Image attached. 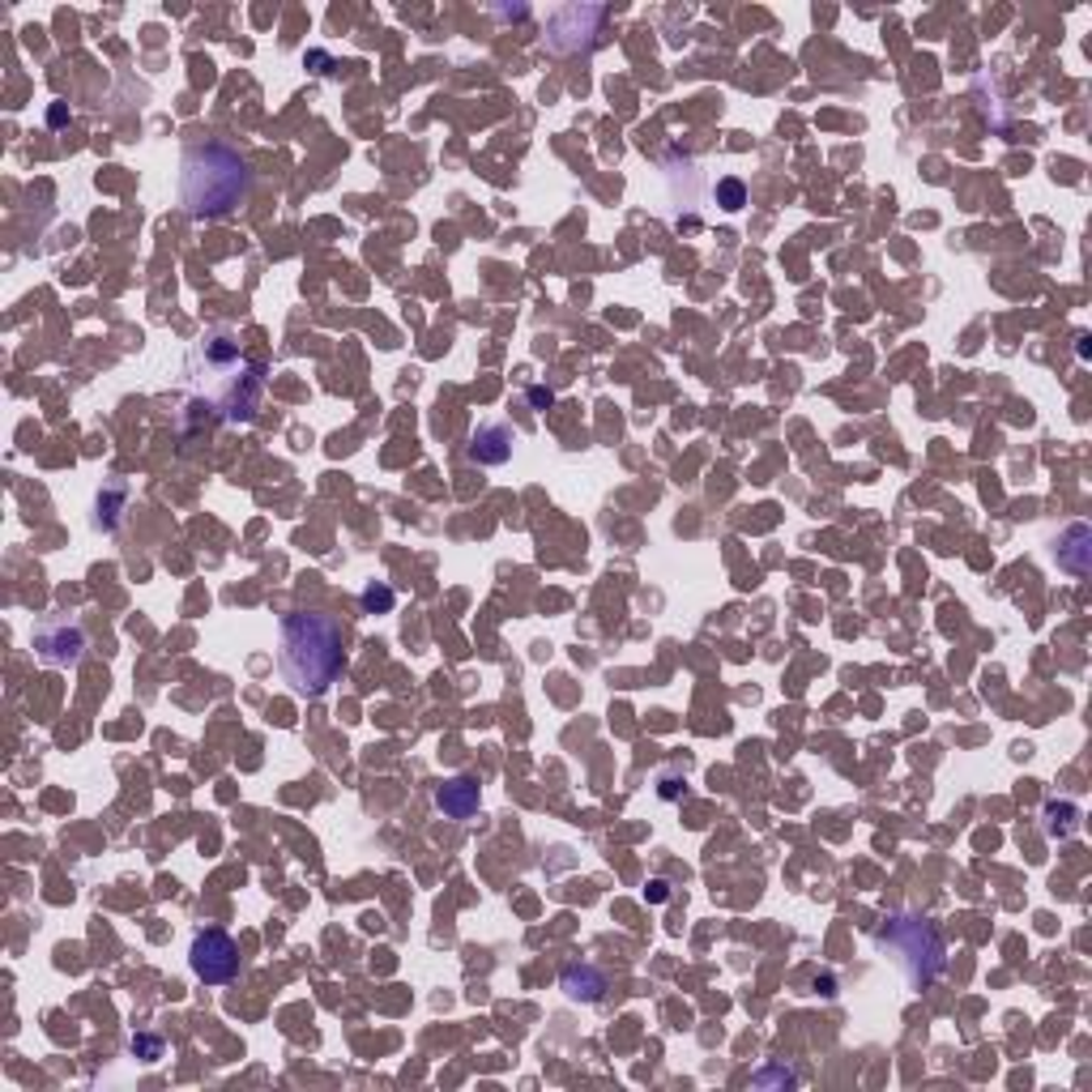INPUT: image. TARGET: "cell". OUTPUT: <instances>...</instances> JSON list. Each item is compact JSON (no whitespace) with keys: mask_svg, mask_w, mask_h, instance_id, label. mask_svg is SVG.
<instances>
[{"mask_svg":"<svg viewBox=\"0 0 1092 1092\" xmlns=\"http://www.w3.org/2000/svg\"><path fill=\"white\" fill-rule=\"evenodd\" d=\"M163 1042L159 1037H133V1054H146V1059H159Z\"/></svg>","mask_w":1092,"mask_h":1092,"instance_id":"15","label":"cell"},{"mask_svg":"<svg viewBox=\"0 0 1092 1092\" xmlns=\"http://www.w3.org/2000/svg\"><path fill=\"white\" fill-rule=\"evenodd\" d=\"M679 785H683V781H675V777H666V781H662V798H679V794H683V790H679Z\"/></svg>","mask_w":1092,"mask_h":1092,"instance_id":"18","label":"cell"},{"mask_svg":"<svg viewBox=\"0 0 1092 1092\" xmlns=\"http://www.w3.org/2000/svg\"><path fill=\"white\" fill-rule=\"evenodd\" d=\"M718 201L726 205V209H742V201H747V188L738 180H722L718 183Z\"/></svg>","mask_w":1092,"mask_h":1092,"instance_id":"14","label":"cell"},{"mask_svg":"<svg viewBox=\"0 0 1092 1092\" xmlns=\"http://www.w3.org/2000/svg\"><path fill=\"white\" fill-rule=\"evenodd\" d=\"M478 802H483V794H478V781H470V777H453L436 790V807L448 820H470L478 811Z\"/></svg>","mask_w":1092,"mask_h":1092,"instance_id":"8","label":"cell"},{"mask_svg":"<svg viewBox=\"0 0 1092 1092\" xmlns=\"http://www.w3.org/2000/svg\"><path fill=\"white\" fill-rule=\"evenodd\" d=\"M513 444H517V431L508 423H483L470 436V457L478 466H504L513 457Z\"/></svg>","mask_w":1092,"mask_h":1092,"instance_id":"7","label":"cell"},{"mask_svg":"<svg viewBox=\"0 0 1092 1092\" xmlns=\"http://www.w3.org/2000/svg\"><path fill=\"white\" fill-rule=\"evenodd\" d=\"M666 897H670V884H666V880H653V884H649V901H666Z\"/></svg>","mask_w":1092,"mask_h":1092,"instance_id":"16","label":"cell"},{"mask_svg":"<svg viewBox=\"0 0 1092 1092\" xmlns=\"http://www.w3.org/2000/svg\"><path fill=\"white\" fill-rule=\"evenodd\" d=\"M346 666L342 628L321 610H291L278 632V670L295 696H325Z\"/></svg>","mask_w":1092,"mask_h":1092,"instance_id":"2","label":"cell"},{"mask_svg":"<svg viewBox=\"0 0 1092 1092\" xmlns=\"http://www.w3.org/2000/svg\"><path fill=\"white\" fill-rule=\"evenodd\" d=\"M120 504H124V487H120V483H107V491H99V513L107 508V517H103L99 526H107V530H112V526L120 521V513H116Z\"/></svg>","mask_w":1092,"mask_h":1092,"instance_id":"12","label":"cell"},{"mask_svg":"<svg viewBox=\"0 0 1092 1092\" xmlns=\"http://www.w3.org/2000/svg\"><path fill=\"white\" fill-rule=\"evenodd\" d=\"M34 649H39V658L47 662V666H73L77 658H82V649H86V632L73 623V619H47V623H39V632H34Z\"/></svg>","mask_w":1092,"mask_h":1092,"instance_id":"6","label":"cell"},{"mask_svg":"<svg viewBox=\"0 0 1092 1092\" xmlns=\"http://www.w3.org/2000/svg\"><path fill=\"white\" fill-rule=\"evenodd\" d=\"M252 192L248 159L222 142L188 146L180 159V205L188 218H226Z\"/></svg>","mask_w":1092,"mask_h":1092,"instance_id":"3","label":"cell"},{"mask_svg":"<svg viewBox=\"0 0 1092 1092\" xmlns=\"http://www.w3.org/2000/svg\"><path fill=\"white\" fill-rule=\"evenodd\" d=\"M559 986H563V994H567L572 1003H597V999L606 994V973L593 969V964H567L563 977H559Z\"/></svg>","mask_w":1092,"mask_h":1092,"instance_id":"9","label":"cell"},{"mask_svg":"<svg viewBox=\"0 0 1092 1092\" xmlns=\"http://www.w3.org/2000/svg\"><path fill=\"white\" fill-rule=\"evenodd\" d=\"M875 943H880L884 951H892V956H897V964L905 969L910 986H917V990H921V986H930V982L943 973V964H947V947H943V939H939L934 921L913 917V913H897V917H888V921L880 926Z\"/></svg>","mask_w":1092,"mask_h":1092,"instance_id":"4","label":"cell"},{"mask_svg":"<svg viewBox=\"0 0 1092 1092\" xmlns=\"http://www.w3.org/2000/svg\"><path fill=\"white\" fill-rule=\"evenodd\" d=\"M751 1084H755V1089H768V1084H785V1089H794V1084H798V1076H794V1072H785V1067H764L759 1076H751Z\"/></svg>","mask_w":1092,"mask_h":1092,"instance_id":"13","label":"cell"},{"mask_svg":"<svg viewBox=\"0 0 1092 1092\" xmlns=\"http://www.w3.org/2000/svg\"><path fill=\"white\" fill-rule=\"evenodd\" d=\"M188 964H192V973H196L201 982L222 986V982H231V977L239 973V947H235V939H231L226 930H201V934L192 939Z\"/></svg>","mask_w":1092,"mask_h":1092,"instance_id":"5","label":"cell"},{"mask_svg":"<svg viewBox=\"0 0 1092 1092\" xmlns=\"http://www.w3.org/2000/svg\"><path fill=\"white\" fill-rule=\"evenodd\" d=\"M550 401H555V397H550L546 388H530V405H538V410H546Z\"/></svg>","mask_w":1092,"mask_h":1092,"instance_id":"17","label":"cell"},{"mask_svg":"<svg viewBox=\"0 0 1092 1092\" xmlns=\"http://www.w3.org/2000/svg\"><path fill=\"white\" fill-rule=\"evenodd\" d=\"M359 602H364L367 615H384V610H393V602H397V593L388 589V585H380V580H371L364 593H359Z\"/></svg>","mask_w":1092,"mask_h":1092,"instance_id":"11","label":"cell"},{"mask_svg":"<svg viewBox=\"0 0 1092 1092\" xmlns=\"http://www.w3.org/2000/svg\"><path fill=\"white\" fill-rule=\"evenodd\" d=\"M188 384L226 418V423H252L261 401V367L252 364L235 334L205 329L188 351Z\"/></svg>","mask_w":1092,"mask_h":1092,"instance_id":"1","label":"cell"},{"mask_svg":"<svg viewBox=\"0 0 1092 1092\" xmlns=\"http://www.w3.org/2000/svg\"><path fill=\"white\" fill-rule=\"evenodd\" d=\"M1089 555H1092V530L1089 526H1072V530H1063V538H1059V567H1067V572L1084 576V572H1089Z\"/></svg>","mask_w":1092,"mask_h":1092,"instance_id":"10","label":"cell"}]
</instances>
